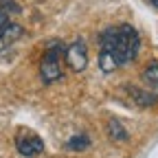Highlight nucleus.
Wrapping results in <instances>:
<instances>
[{
	"instance_id": "1a4fd4ad",
	"label": "nucleus",
	"mask_w": 158,
	"mask_h": 158,
	"mask_svg": "<svg viewBox=\"0 0 158 158\" xmlns=\"http://www.w3.org/2000/svg\"><path fill=\"white\" fill-rule=\"evenodd\" d=\"M143 81L147 86H152L154 90H158V64H149L145 70H143Z\"/></svg>"
},
{
	"instance_id": "9d476101",
	"label": "nucleus",
	"mask_w": 158,
	"mask_h": 158,
	"mask_svg": "<svg viewBox=\"0 0 158 158\" xmlns=\"http://www.w3.org/2000/svg\"><path fill=\"white\" fill-rule=\"evenodd\" d=\"M147 2H149L152 7H156V9H158V0H147Z\"/></svg>"
},
{
	"instance_id": "423d86ee",
	"label": "nucleus",
	"mask_w": 158,
	"mask_h": 158,
	"mask_svg": "<svg viewBox=\"0 0 158 158\" xmlns=\"http://www.w3.org/2000/svg\"><path fill=\"white\" fill-rule=\"evenodd\" d=\"M132 97H134V101L138 106H143V108H149V106H156L158 103V97L152 94V92H145V90H138V88H130Z\"/></svg>"
},
{
	"instance_id": "0eeeda50",
	"label": "nucleus",
	"mask_w": 158,
	"mask_h": 158,
	"mask_svg": "<svg viewBox=\"0 0 158 158\" xmlns=\"http://www.w3.org/2000/svg\"><path fill=\"white\" fill-rule=\"evenodd\" d=\"M90 147V138L86 134H75L73 138H68V143H66V149L70 152H84Z\"/></svg>"
},
{
	"instance_id": "f257e3e1",
	"label": "nucleus",
	"mask_w": 158,
	"mask_h": 158,
	"mask_svg": "<svg viewBox=\"0 0 158 158\" xmlns=\"http://www.w3.org/2000/svg\"><path fill=\"white\" fill-rule=\"evenodd\" d=\"M141 37L132 24L108 27L99 35V68L103 73H112L118 66L130 64L138 55Z\"/></svg>"
},
{
	"instance_id": "20e7f679",
	"label": "nucleus",
	"mask_w": 158,
	"mask_h": 158,
	"mask_svg": "<svg viewBox=\"0 0 158 158\" xmlns=\"http://www.w3.org/2000/svg\"><path fill=\"white\" fill-rule=\"evenodd\" d=\"M15 149L24 158H37L44 152V141L31 130H20L15 136Z\"/></svg>"
},
{
	"instance_id": "7ed1b4c3",
	"label": "nucleus",
	"mask_w": 158,
	"mask_h": 158,
	"mask_svg": "<svg viewBox=\"0 0 158 158\" xmlns=\"http://www.w3.org/2000/svg\"><path fill=\"white\" fill-rule=\"evenodd\" d=\"M66 46L62 42H51L46 53L42 55V62H40V77H42L44 84H53L57 79H62L64 70H62V59H64Z\"/></svg>"
},
{
	"instance_id": "f03ea898",
	"label": "nucleus",
	"mask_w": 158,
	"mask_h": 158,
	"mask_svg": "<svg viewBox=\"0 0 158 158\" xmlns=\"http://www.w3.org/2000/svg\"><path fill=\"white\" fill-rule=\"evenodd\" d=\"M20 13V5L15 0H0V46L13 44L22 37V27L13 22V15Z\"/></svg>"
},
{
	"instance_id": "39448f33",
	"label": "nucleus",
	"mask_w": 158,
	"mask_h": 158,
	"mask_svg": "<svg viewBox=\"0 0 158 158\" xmlns=\"http://www.w3.org/2000/svg\"><path fill=\"white\" fill-rule=\"evenodd\" d=\"M64 59H66V64L73 73H81L88 66V48H86L84 40H75L73 44H68L66 53H64Z\"/></svg>"
},
{
	"instance_id": "6e6552de",
	"label": "nucleus",
	"mask_w": 158,
	"mask_h": 158,
	"mask_svg": "<svg viewBox=\"0 0 158 158\" xmlns=\"http://www.w3.org/2000/svg\"><path fill=\"white\" fill-rule=\"evenodd\" d=\"M108 132H110V138H112V141H127V132H125V127L118 123L116 118H110Z\"/></svg>"
}]
</instances>
